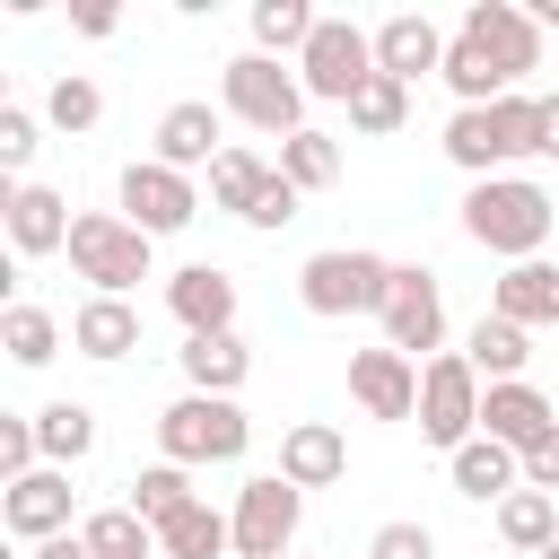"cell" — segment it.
<instances>
[{
    "mask_svg": "<svg viewBox=\"0 0 559 559\" xmlns=\"http://www.w3.org/2000/svg\"><path fill=\"white\" fill-rule=\"evenodd\" d=\"M44 122H52V131H96V122H105V87L79 79V70H61L52 96H44Z\"/></svg>",
    "mask_w": 559,
    "mask_h": 559,
    "instance_id": "36",
    "label": "cell"
},
{
    "mask_svg": "<svg viewBox=\"0 0 559 559\" xmlns=\"http://www.w3.org/2000/svg\"><path fill=\"white\" fill-rule=\"evenodd\" d=\"M349 472V437L332 428V419H297L288 437H280V480H297V489H332Z\"/></svg>",
    "mask_w": 559,
    "mask_h": 559,
    "instance_id": "19",
    "label": "cell"
},
{
    "mask_svg": "<svg viewBox=\"0 0 559 559\" xmlns=\"http://www.w3.org/2000/svg\"><path fill=\"white\" fill-rule=\"evenodd\" d=\"M445 157L472 175V183H489L507 157H542V96H498V105H454V122H445Z\"/></svg>",
    "mask_w": 559,
    "mask_h": 559,
    "instance_id": "3",
    "label": "cell"
},
{
    "mask_svg": "<svg viewBox=\"0 0 559 559\" xmlns=\"http://www.w3.org/2000/svg\"><path fill=\"white\" fill-rule=\"evenodd\" d=\"M550 227H559V201L533 175H489V183L463 192V236L480 253H498V262H542Z\"/></svg>",
    "mask_w": 559,
    "mask_h": 559,
    "instance_id": "2",
    "label": "cell"
},
{
    "mask_svg": "<svg viewBox=\"0 0 559 559\" xmlns=\"http://www.w3.org/2000/svg\"><path fill=\"white\" fill-rule=\"evenodd\" d=\"M35 445H44V463H87V445H96V411L87 402H44L35 411Z\"/></svg>",
    "mask_w": 559,
    "mask_h": 559,
    "instance_id": "30",
    "label": "cell"
},
{
    "mask_svg": "<svg viewBox=\"0 0 559 559\" xmlns=\"http://www.w3.org/2000/svg\"><path fill=\"white\" fill-rule=\"evenodd\" d=\"M349 402L367 419H419V367L402 349H349Z\"/></svg>",
    "mask_w": 559,
    "mask_h": 559,
    "instance_id": "15",
    "label": "cell"
},
{
    "mask_svg": "<svg viewBox=\"0 0 559 559\" xmlns=\"http://www.w3.org/2000/svg\"><path fill=\"white\" fill-rule=\"evenodd\" d=\"M524 489H550V498H559V428H550V437L524 454Z\"/></svg>",
    "mask_w": 559,
    "mask_h": 559,
    "instance_id": "40",
    "label": "cell"
},
{
    "mask_svg": "<svg viewBox=\"0 0 559 559\" xmlns=\"http://www.w3.org/2000/svg\"><path fill=\"white\" fill-rule=\"evenodd\" d=\"M498 542L542 559V550L559 542V498H550V489H515V498H498Z\"/></svg>",
    "mask_w": 559,
    "mask_h": 559,
    "instance_id": "28",
    "label": "cell"
},
{
    "mask_svg": "<svg viewBox=\"0 0 559 559\" xmlns=\"http://www.w3.org/2000/svg\"><path fill=\"white\" fill-rule=\"evenodd\" d=\"M122 507L157 533V524H175V515L201 507V498H192V472H183V463H148V472H131V498H122Z\"/></svg>",
    "mask_w": 559,
    "mask_h": 559,
    "instance_id": "27",
    "label": "cell"
},
{
    "mask_svg": "<svg viewBox=\"0 0 559 559\" xmlns=\"http://www.w3.org/2000/svg\"><path fill=\"white\" fill-rule=\"evenodd\" d=\"M489 314H507L524 332L559 323V262H507V280L489 288Z\"/></svg>",
    "mask_w": 559,
    "mask_h": 559,
    "instance_id": "22",
    "label": "cell"
},
{
    "mask_svg": "<svg viewBox=\"0 0 559 559\" xmlns=\"http://www.w3.org/2000/svg\"><path fill=\"white\" fill-rule=\"evenodd\" d=\"M26 157H35V114L26 105H0V166L26 175Z\"/></svg>",
    "mask_w": 559,
    "mask_h": 559,
    "instance_id": "38",
    "label": "cell"
},
{
    "mask_svg": "<svg viewBox=\"0 0 559 559\" xmlns=\"http://www.w3.org/2000/svg\"><path fill=\"white\" fill-rule=\"evenodd\" d=\"M122 218H131L140 236H175V227L201 218V192H192V175H175V166H157V157H131V166H122Z\"/></svg>",
    "mask_w": 559,
    "mask_h": 559,
    "instance_id": "12",
    "label": "cell"
},
{
    "mask_svg": "<svg viewBox=\"0 0 559 559\" xmlns=\"http://www.w3.org/2000/svg\"><path fill=\"white\" fill-rule=\"evenodd\" d=\"M542 559H559V542H550V550H542Z\"/></svg>",
    "mask_w": 559,
    "mask_h": 559,
    "instance_id": "44",
    "label": "cell"
},
{
    "mask_svg": "<svg viewBox=\"0 0 559 559\" xmlns=\"http://www.w3.org/2000/svg\"><path fill=\"white\" fill-rule=\"evenodd\" d=\"M245 367H253V349H245L236 332H210V341H183V376H192V393H227V402H236V384H245Z\"/></svg>",
    "mask_w": 559,
    "mask_h": 559,
    "instance_id": "26",
    "label": "cell"
},
{
    "mask_svg": "<svg viewBox=\"0 0 559 559\" xmlns=\"http://www.w3.org/2000/svg\"><path fill=\"white\" fill-rule=\"evenodd\" d=\"M384 349H402V358H419V349H437L445 341V288H437V271H419V262H393V288H384Z\"/></svg>",
    "mask_w": 559,
    "mask_h": 559,
    "instance_id": "11",
    "label": "cell"
},
{
    "mask_svg": "<svg viewBox=\"0 0 559 559\" xmlns=\"http://www.w3.org/2000/svg\"><path fill=\"white\" fill-rule=\"evenodd\" d=\"M0 349H9L17 367H52V358H61V323H52L44 306H9V314H0Z\"/></svg>",
    "mask_w": 559,
    "mask_h": 559,
    "instance_id": "34",
    "label": "cell"
},
{
    "mask_svg": "<svg viewBox=\"0 0 559 559\" xmlns=\"http://www.w3.org/2000/svg\"><path fill=\"white\" fill-rule=\"evenodd\" d=\"M218 550H236V515H218L210 498L183 507L175 524H157V559H218Z\"/></svg>",
    "mask_w": 559,
    "mask_h": 559,
    "instance_id": "25",
    "label": "cell"
},
{
    "mask_svg": "<svg viewBox=\"0 0 559 559\" xmlns=\"http://www.w3.org/2000/svg\"><path fill=\"white\" fill-rule=\"evenodd\" d=\"M463 358H472L489 384H515V376H524V358H533V332H524V323H507V314H480V323H472V341H463Z\"/></svg>",
    "mask_w": 559,
    "mask_h": 559,
    "instance_id": "24",
    "label": "cell"
},
{
    "mask_svg": "<svg viewBox=\"0 0 559 559\" xmlns=\"http://www.w3.org/2000/svg\"><path fill=\"white\" fill-rule=\"evenodd\" d=\"M0 210H9V245H17V253H70V227H79V218H70V201H61L52 183H17Z\"/></svg>",
    "mask_w": 559,
    "mask_h": 559,
    "instance_id": "18",
    "label": "cell"
},
{
    "mask_svg": "<svg viewBox=\"0 0 559 559\" xmlns=\"http://www.w3.org/2000/svg\"><path fill=\"white\" fill-rule=\"evenodd\" d=\"M297 201H306V192H297V183H288V175H271V183H262V201H253V218H245V227H288V218H297Z\"/></svg>",
    "mask_w": 559,
    "mask_h": 559,
    "instance_id": "39",
    "label": "cell"
},
{
    "mask_svg": "<svg viewBox=\"0 0 559 559\" xmlns=\"http://www.w3.org/2000/svg\"><path fill=\"white\" fill-rule=\"evenodd\" d=\"M114 26H122V17H114L105 0H87V9H79V35H114Z\"/></svg>",
    "mask_w": 559,
    "mask_h": 559,
    "instance_id": "41",
    "label": "cell"
},
{
    "mask_svg": "<svg viewBox=\"0 0 559 559\" xmlns=\"http://www.w3.org/2000/svg\"><path fill=\"white\" fill-rule=\"evenodd\" d=\"M314 26H323V17H314L306 0H253V52H271V61H280V52H306Z\"/></svg>",
    "mask_w": 559,
    "mask_h": 559,
    "instance_id": "32",
    "label": "cell"
},
{
    "mask_svg": "<svg viewBox=\"0 0 559 559\" xmlns=\"http://www.w3.org/2000/svg\"><path fill=\"white\" fill-rule=\"evenodd\" d=\"M297 79H306V96L349 105V96L376 79V35H367V26H349V17H323V26H314V44L297 52Z\"/></svg>",
    "mask_w": 559,
    "mask_h": 559,
    "instance_id": "9",
    "label": "cell"
},
{
    "mask_svg": "<svg viewBox=\"0 0 559 559\" xmlns=\"http://www.w3.org/2000/svg\"><path fill=\"white\" fill-rule=\"evenodd\" d=\"M445 44H454V35H437V17H419V9H393V17L376 26V70L411 87V79L445 70Z\"/></svg>",
    "mask_w": 559,
    "mask_h": 559,
    "instance_id": "17",
    "label": "cell"
},
{
    "mask_svg": "<svg viewBox=\"0 0 559 559\" xmlns=\"http://www.w3.org/2000/svg\"><path fill=\"white\" fill-rule=\"evenodd\" d=\"M524 70H542V17L515 9V0H472L463 26H454V44H445V70H437V79H445L463 105H498V96L524 87Z\"/></svg>",
    "mask_w": 559,
    "mask_h": 559,
    "instance_id": "1",
    "label": "cell"
},
{
    "mask_svg": "<svg viewBox=\"0 0 559 559\" xmlns=\"http://www.w3.org/2000/svg\"><path fill=\"white\" fill-rule=\"evenodd\" d=\"M271 175H280L271 157H253V148H218V166H210V210L253 218V201H262V183H271Z\"/></svg>",
    "mask_w": 559,
    "mask_h": 559,
    "instance_id": "29",
    "label": "cell"
},
{
    "mask_svg": "<svg viewBox=\"0 0 559 559\" xmlns=\"http://www.w3.org/2000/svg\"><path fill=\"white\" fill-rule=\"evenodd\" d=\"M26 559H96V550H87L79 533H61V542H44V550H26Z\"/></svg>",
    "mask_w": 559,
    "mask_h": 559,
    "instance_id": "42",
    "label": "cell"
},
{
    "mask_svg": "<svg viewBox=\"0 0 559 559\" xmlns=\"http://www.w3.org/2000/svg\"><path fill=\"white\" fill-rule=\"evenodd\" d=\"M218 96H227L236 122H253V131H271V140H297V131H306V79L280 70L271 52H236V61L218 70Z\"/></svg>",
    "mask_w": 559,
    "mask_h": 559,
    "instance_id": "5",
    "label": "cell"
},
{
    "mask_svg": "<svg viewBox=\"0 0 559 559\" xmlns=\"http://www.w3.org/2000/svg\"><path fill=\"white\" fill-rule=\"evenodd\" d=\"M419 437L445 445V454L480 437V367H472L463 349H437V358L419 367Z\"/></svg>",
    "mask_w": 559,
    "mask_h": 559,
    "instance_id": "8",
    "label": "cell"
},
{
    "mask_svg": "<svg viewBox=\"0 0 559 559\" xmlns=\"http://www.w3.org/2000/svg\"><path fill=\"white\" fill-rule=\"evenodd\" d=\"M280 175H288L297 192H332V183H341V140L306 122L297 140H280Z\"/></svg>",
    "mask_w": 559,
    "mask_h": 559,
    "instance_id": "31",
    "label": "cell"
},
{
    "mask_svg": "<svg viewBox=\"0 0 559 559\" xmlns=\"http://www.w3.org/2000/svg\"><path fill=\"white\" fill-rule=\"evenodd\" d=\"M79 542H87L96 559H157V533H148L131 507H96V515L79 524Z\"/></svg>",
    "mask_w": 559,
    "mask_h": 559,
    "instance_id": "33",
    "label": "cell"
},
{
    "mask_svg": "<svg viewBox=\"0 0 559 559\" xmlns=\"http://www.w3.org/2000/svg\"><path fill=\"white\" fill-rule=\"evenodd\" d=\"M384 288H393V262L367 253V245H323V253H306V271H297V306L323 314V323H341V314H384Z\"/></svg>",
    "mask_w": 559,
    "mask_h": 559,
    "instance_id": "4",
    "label": "cell"
},
{
    "mask_svg": "<svg viewBox=\"0 0 559 559\" xmlns=\"http://www.w3.org/2000/svg\"><path fill=\"white\" fill-rule=\"evenodd\" d=\"M245 437H253V419H245L227 393H183V402L157 411V454L183 463V472H192V463H236Z\"/></svg>",
    "mask_w": 559,
    "mask_h": 559,
    "instance_id": "6",
    "label": "cell"
},
{
    "mask_svg": "<svg viewBox=\"0 0 559 559\" xmlns=\"http://www.w3.org/2000/svg\"><path fill=\"white\" fill-rule=\"evenodd\" d=\"M218 114L201 105V96H183V105H166L157 114V166H175V175H192V166H218Z\"/></svg>",
    "mask_w": 559,
    "mask_h": 559,
    "instance_id": "20",
    "label": "cell"
},
{
    "mask_svg": "<svg viewBox=\"0 0 559 559\" xmlns=\"http://www.w3.org/2000/svg\"><path fill=\"white\" fill-rule=\"evenodd\" d=\"M367 559H437V533H428V524H411V515H393V524H376V533H367Z\"/></svg>",
    "mask_w": 559,
    "mask_h": 559,
    "instance_id": "37",
    "label": "cell"
},
{
    "mask_svg": "<svg viewBox=\"0 0 559 559\" xmlns=\"http://www.w3.org/2000/svg\"><path fill=\"white\" fill-rule=\"evenodd\" d=\"M70 349L79 358H131L140 349V314H131V297H87L79 314H70Z\"/></svg>",
    "mask_w": 559,
    "mask_h": 559,
    "instance_id": "23",
    "label": "cell"
},
{
    "mask_svg": "<svg viewBox=\"0 0 559 559\" xmlns=\"http://www.w3.org/2000/svg\"><path fill=\"white\" fill-rule=\"evenodd\" d=\"M550 428H559V411H550V393H542V384H524V376H515V384H489V393H480V437H498V445L533 454Z\"/></svg>",
    "mask_w": 559,
    "mask_h": 559,
    "instance_id": "16",
    "label": "cell"
},
{
    "mask_svg": "<svg viewBox=\"0 0 559 559\" xmlns=\"http://www.w3.org/2000/svg\"><path fill=\"white\" fill-rule=\"evenodd\" d=\"M148 245H157V236H140L122 210H79V227H70V271H79L96 297H122V288L148 280Z\"/></svg>",
    "mask_w": 559,
    "mask_h": 559,
    "instance_id": "7",
    "label": "cell"
},
{
    "mask_svg": "<svg viewBox=\"0 0 559 559\" xmlns=\"http://www.w3.org/2000/svg\"><path fill=\"white\" fill-rule=\"evenodd\" d=\"M166 314L183 323V341H210V332H236V280L218 262H183L166 280Z\"/></svg>",
    "mask_w": 559,
    "mask_h": 559,
    "instance_id": "14",
    "label": "cell"
},
{
    "mask_svg": "<svg viewBox=\"0 0 559 559\" xmlns=\"http://www.w3.org/2000/svg\"><path fill=\"white\" fill-rule=\"evenodd\" d=\"M297 515H306V489L297 480H280V472L245 480L236 489V559H288Z\"/></svg>",
    "mask_w": 559,
    "mask_h": 559,
    "instance_id": "10",
    "label": "cell"
},
{
    "mask_svg": "<svg viewBox=\"0 0 559 559\" xmlns=\"http://www.w3.org/2000/svg\"><path fill=\"white\" fill-rule=\"evenodd\" d=\"M70 498H79V489H70V472H61V463H44V472H26V480H9V489H0V524H9L17 542H35V550H44V542H61V533H70Z\"/></svg>",
    "mask_w": 559,
    "mask_h": 559,
    "instance_id": "13",
    "label": "cell"
},
{
    "mask_svg": "<svg viewBox=\"0 0 559 559\" xmlns=\"http://www.w3.org/2000/svg\"><path fill=\"white\" fill-rule=\"evenodd\" d=\"M445 472H454V489H463V498H480V507L524 489V454H515V445H498V437L454 445V454H445Z\"/></svg>",
    "mask_w": 559,
    "mask_h": 559,
    "instance_id": "21",
    "label": "cell"
},
{
    "mask_svg": "<svg viewBox=\"0 0 559 559\" xmlns=\"http://www.w3.org/2000/svg\"><path fill=\"white\" fill-rule=\"evenodd\" d=\"M402 122H411V87L376 70V79H367V87L349 96V131H367V140H384V131H402Z\"/></svg>",
    "mask_w": 559,
    "mask_h": 559,
    "instance_id": "35",
    "label": "cell"
},
{
    "mask_svg": "<svg viewBox=\"0 0 559 559\" xmlns=\"http://www.w3.org/2000/svg\"><path fill=\"white\" fill-rule=\"evenodd\" d=\"M542 157H559V96H542Z\"/></svg>",
    "mask_w": 559,
    "mask_h": 559,
    "instance_id": "43",
    "label": "cell"
}]
</instances>
